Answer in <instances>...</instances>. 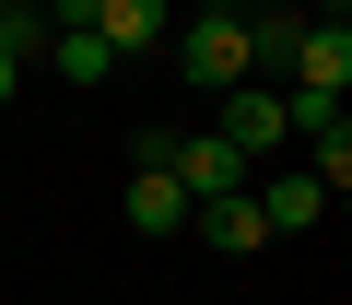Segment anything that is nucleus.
<instances>
[{
  "mask_svg": "<svg viewBox=\"0 0 352 305\" xmlns=\"http://www.w3.org/2000/svg\"><path fill=\"white\" fill-rule=\"evenodd\" d=\"M176 71H188L200 94H235V82H258L247 12H188V24H176Z\"/></svg>",
  "mask_w": 352,
  "mask_h": 305,
  "instance_id": "1",
  "label": "nucleus"
},
{
  "mask_svg": "<svg viewBox=\"0 0 352 305\" xmlns=\"http://www.w3.org/2000/svg\"><path fill=\"white\" fill-rule=\"evenodd\" d=\"M129 223H141V235H188V188H176L164 165H141V177H129Z\"/></svg>",
  "mask_w": 352,
  "mask_h": 305,
  "instance_id": "7",
  "label": "nucleus"
},
{
  "mask_svg": "<svg viewBox=\"0 0 352 305\" xmlns=\"http://www.w3.org/2000/svg\"><path fill=\"white\" fill-rule=\"evenodd\" d=\"M282 106H294V141L317 152L305 177H317V188H340V177H352V117H340V106H317V94H282Z\"/></svg>",
  "mask_w": 352,
  "mask_h": 305,
  "instance_id": "4",
  "label": "nucleus"
},
{
  "mask_svg": "<svg viewBox=\"0 0 352 305\" xmlns=\"http://www.w3.org/2000/svg\"><path fill=\"white\" fill-rule=\"evenodd\" d=\"M36 12H47V36H59V24H94V0H36Z\"/></svg>",
  "mask_w": 352,
  "mask_h": 305,
  "instance_id": "10",
  "label": "nucleus"
},
{
  "mask_svg": "<svg viewBox=\"0 0 352 305\" xmlns=\"http://www.w3.org/2000/svg\"><path fill=\"white\" fill-rule=\"evenodd\" d=\"M212 141H235V152H282V141H294V106H282L270 82H235V94H223V129H212Z\"/></svg>",
  "mask_w": 352,
  "mask_h": 305,
  "instance_id": "3",
  "label": "nucleus"
},
{
  "mask_svg": "<svg viewBox=\"0 0 352 305\" xmlns=\"http://www.w3.org/2000/svg\"><path fill=\"white\" fill-rule=\"evenodd\" d=\"M12 82H24V47H0V106H12Z\"/></svg>",
  "mask_w": 352,
  "mask_h": 305,
  "instance_id": "11",
  "label": "nucleus"
},
{
  "mask_svg": "<svg viewBox=\"0 0 352 305\" xmlns=\"http://www.w3.org/2000/svg\"><path fill=\"white\" fill-rule=\"evenodd\" d=\"M94 36H106V59L164 47V0H94Z\"/></svg>",
  "mask_w": 352,
  "mask_h": 305,
  "instance_id": "6",
  "label": "nucleus"
},
{
  "mask_svg": "<svg viewBox=\"0 0 352 305\" xmlns=\"http://www.w3.org/2000/svg\"><path fill=\"white\" fill-rule=\"evenodd\" d=\"M247 200H258V223H270V235H305V223L329 212V188H317V177H270V188H247Z\"/></svg>",
  "mask_w": 352,
  "mask_h": 305,
  "instance_id": "8",
  "label": "nucleus"
},
{
  "mask_svg": "<svg viewBox=\"0 0 352 305\" xmlns=\"http://www.w3.org/2000/svg\"><path fill=\"white\" fill-rule=\"evenodd\" d=\"M47 71H59V82L82 94V82H106L118 59H106V36H94V24H59V36H47Z\"/></svg>",
  "mask_w": 352,
  "mask_h": 305,
  "instance_id": "9",
  "label": "nucleus"
},
{
  "mask_svg": "<svg viewBox=\"0 0 352 305\" xmlns=\"http://www.w3.org/2000/svg\"><path fill=\"white\" fill-rule=\"evenodd\" d=\"M340 82H352V24L329 12V24H305V36H294V94L340 106Z\"/></svg>",
  "mask_w": 352,
  "mask_h": 305,
  "instance_id": "2",
  "label": "nucleus"
},
{
  "mask_svg": "<svg viewBox=\"0 0 352 305\" xmlns=\"http://www.w3.org/2000/svg\"><path fill=\"white\" fill-rule=\"evenodd\" d=\"M188 235H200V247H235V258H247V247H270V223H258V200H247V188L200 200V212H188Z\"/></svg>",
  "mask_w": 352,
  "mask_h": 305,
  "instance_id": "5",
  "label": "nucleus"
}]
</instances>
